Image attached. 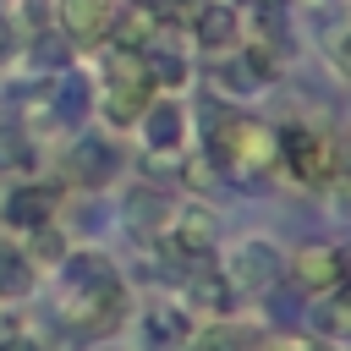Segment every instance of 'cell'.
<instances>
[{
	"label": "cell",
	"instance_id": "2",
	"mask_svg": "<svg viewBox=\"0 0 351 351\" xmlns=\"http://www.w3.org/2000/svg\"><path fill=\"white\" fill-rule=\"evenodd\" d=\"M148 88H154V77H148V55L110 49V71H104V110H110V121H115V126H126V121H137V115L148 110Z\"/></svg>",
	"mask_w": 351,
	"mask_h": 351
},
{
	"label": "cell",
	"instance_id": "21",
	"mask_svg": "<svg viewBox=\"0 0 351 351\" xmlns=\"http://www.w3.org/2000/svg\"><path fill=\"white\" fill-rule=\"evenodd\" d=\"M33 60H38V66H60V49H55V38H38Z\"/></svg>",
	"mask_w": 351,
	"mask_h": 351
},
{
	"label": "cell",
	"instance_id": "22",
	"mask_svg": "<svg viewBox=\"0 0 351 351\" xmlns=\"http://www.w3.org/2000/svg\"><path fill=\"white\" fill-rule=\"evenodd\" d=\"M274 351H324V346H313V340H307V346H302V340H285V346H274Z\"/></svg>",
	"mask_w": 351,
	"mask_h": 351
},
{
	"label": "cell",
	"instance_id": "14",
	"mask_svg": "<svg viewBox=\"0 0 351 351\" xmlns=\"http://www.w3.org/2000/svg\"><path fill=\"white\" fill-rule=\"evenodd\" d=\"M230 280L219 274V269H192L186 274V302L192 307H230Z\"/></svg>",
	"mask_w": 351,
	"mask_h": 351
},
{
	"label": "cell",
	"instance_id": "17",
	"mask_svg": "<svg viewBox=\"0 0 351 351\" xmlns=\"http://www.w3.org/2000/svg\"><path fill=\"white\" fill-rule=\"evenodd\" d=\"M88 104H93V93H88L82 77H66V82L55 88V115H60V121H82Z\"/></svg>",
	"mask_w": 351,
	"mask_h": 351
},
{
	"label": "cell",
	"instance_id": "6",
	"mask_svg": "<svg viewBox=\"0 0 351 351\" xmlns=\"http://www.w3.org/2000/svg\"><path fill=\"white\" fill-rule=\"evenodd\" d=\"M280 274H291L296 296H324V291H335V285L346 280V252H340L335 241H307Z\"/></svg>",
	"mask_w": 351,
	"mask_h": 351
},
{
	"label": "cell",
	"instance_id": "10",
	"mask_svg": "<svg viewBox=\"0 0 351 351\" xmlns=\"http://www.w3.org/2000/svg\"><path fill=\"white\" fill-rule=\"evenodd\" d=\"M137 121H143V132H148V143H154L159 154L181 148V104H176V99H148V110H143Z\"/></svg>",
	"mask_w": 351,
	"mask_h": 351
},
{
	"label": "cell",
	"instance_id": "19",
	"mask_svg": "<svg viewBox=\"0 0 351 351\" xmlns=\"http://www.w3.org/2000/svg\"><path fill=\"white\" fill-rule=\"evenodd\" d=\"M27 137L16 126H0V170H27Z\"/></svg>",
	"mask_w": 351,
	"mask_h": 351
},
{
	"label": "cell",
	"instance_id": "23",
	"mask_svg": "<svg viewBox=\"0 0 351 351\" xmlns=\"http://www.w3.org/2000/svg\"><path fill=\"white\" fill-rule=\"evenodd\" d=\"M0 351H33V346H27V340H11V346H0Z\"/></svg>",
	"mask_w": 351,
	"mask_h": 351
},
{
	"label": "cell",
	"instance_id": "18",
	"mask_svg": "<svg viewBox=\"0 0 351 351\" xmlns=\"http://www.w3.org/2000/svg\"><path fill=\"white\" fill-rule=\"evenodd\" d=\"M66 280H71V291H82V285H99V280H110V263H104L99 252H88V258H71V263H66Z\"/></svg>",
	"mask_w": 351,
	"mask_h": 351
},
{
	"label": "cell",
	"instance_id": "20",
	"mask_svg": "<svg viewBox=\"0 0 351 351\" xmlns=\"http://www.w3.org/2000/svg\"><path fill=\"white\" fill-rule=\"evenodd\" d=\"M33 252H38V258H60V252H66L60 230H55V225H38V230H33Z\"/></svg>",
	"mask_w": 351,
	"mask_h": 351
},
{
	"label": "cell",
	"instance_id": "3",
	"mask_svg": "<svg viewBox=\"0 0 351 351\" xmlns=\"http://www.w3.org/2000/svg\"><path fill=\"white\" fill-rule=\"evenodd\" d=\"M280 159H285V170H291L302 186H324V181L340 176V148H335V137H329V132H313V126H285Z\"/></svg>",
	"mask_w": 351,
	"mask_h": 351
},
{
	"label": "cell",
	"instance_id": "15",
	"mask_svg": "<svg viewBox=\"0 0 351 351\" xmlns=\"http://www.w3.org/2000/svg\"><path fill=\"white\" fill-rule=\"evenodd\" d=\"M230 38H236V11H230V5H208V11L197 16V44L219 49V44H230Z\"/></svg>",
	"mask_w": 351,
	"mask_h": 351
},
{
	"label": "cell",
	"instance_id": "7",
	"mask_svg": "<svg viewBox=\"0 0 351 351\" xmlns=\"http://www.w3.org/2000/svg\"><path fill=\"white\" fill-rule=\"evenodd\" d=\"M280 269H285V258L269 241H241V252H236L225 280H230V291H263V285L280 280Z\"/></svg>",
	"mask_w": 351,
	"mask_h": 351
},
{
	"label": "cell",
	"instance_id": "24",
	"mask_svg": "<svg viewBox=\"0 0 351 351\" xmlns=\"http://www.w3.org/2000/svg\"><path fill=\"white\" fill-rule=\"evenodd\" d=\"M148 5H159V11H165V5H181V0H148Z\"/></svg>",
	"mask_w": 351,
	"mask_h": 351
},
{
	"label": "cell",
	"instance_id": "4",
	"mask_svg": "<svg viewBox=\"0 0 351 351\" xmlns=\"http://www.w3.org/2000/svg\"><path fill=\"white\" fill-rule=\"evenodd\" d=\"M214 219L203 214V208H186V214H170V230L159 236V252L176 263V269H208V258H214Z\"/></svg>",
	"mask_w": 351,
	"mask_h": 351
},
{
	"label": "cell",
	"instance_id": "1",
	"mask_svg": "<svg viewBox=\"0 0 351 351\" xmlns=\"http://www.w3.org/2000/svg\"><path fill=\"white\" fill-rule=\"evenodd\" d=\"M208 159L219 165V176L252 186V181L269 170V159H274V137H269L263 121L236 115V110H219V115L208 121Z\"/></svg>",
	"mask_w": 351,
	"mask_h": 351
},
{
	"label": "cell",
	"instance_id": "11",
	"mask_svg": "<svg viewBox=\"0 0 351 351\" xmlns=\"http://www.w3.org/2000/svg\"><path fill=\"white\" fill-rule=\"evenodd\" d=\"M115 170H121V159H115V148H110V143L88 137V143H77V148H71V176H77V181L99 186V181H110Z\"/></svg>",
	"mask_w": 351,
	"mask_h": 351
},
{
	"label": "cell",
	"instance_id": "16",
	"mask_svg": "<svg viewBox=\"0 0 351 351\" xmlns=\"http://www.w3.org/2000/svg\"><path fill=\"white\" fill-rule=\"evenodd\" d=\"M33 291V263L11 247H0V296H27Z\"/></svg>",
	"mask_w": 351,
	"mask_h": 351
},
{
	"label": "cell",
	"instance_id": "13",
	"mask_svg": "<svg viewBox=\"0 0 351 351\" xmlns=\"http://www.w3.org/2000/svg\"><path fill=\"white\" fill-rule=\"evenodd\" d=\"M258 346V329L247 324H214L203 335H186V351H252Z\"/></svg>",
	"mask_w": 351,
	"mask_h": 351
},
{
	"label": "cell",
	"instance_id": "8",
	"mask_svg": "<svg viewBox=\"0 0 351 351\" xmlns=\"http://www.w3.org/2000/svg\"><path fill=\"white\" fill-rule=\"evenodd\" d=\"M60 16H66V33L77 44H99V38H110L121 0H60Z\"/></svg>",
	"mask_w": 351,
	"mask_h": 351
},
{
	"label": "cell",
	"instance_id": "5",
	"mask_svg": "<svg viewBox=\"0 0 351 351\" xmlns=\"http://www.w3.org/2000/svg\"><path fill=\"white\" fill-rule=\"evenodd\" d=\"M121 318H126V291H121V280H115V274H110V280H99V285H82V291H77L71 329H77L82 340H104V335H115V329H121Z\"/></svg>",
	"mask_w": 351,
	"mask_h": 351
},
{
	"label": "cell",
	"instance_id": "9",
	"mask_svg": "<svg viewBox=\"0 0 351 351\" xmlns=\"http://www.w3.org/2000/svg\"><path fill=\"white\" fill-rule=\"evenodd\" d=\"M49 214H55V192H49V186H16V192L5 197V219H11L16 230L49 225Z\"/></svg>",
	"mask_w": 351,
	"mask_h": 351
},
{
	"label": "cell",
	"instance_id": "12",
	"mask_svg": "<svg viewBox=\"0 0 351 351\" xmlns=\"http://www.w3.org/2000/svg\"><path fill=\"white\" fill-rule=\"evenodd\" d=\"M143 340H148V351H176V346H186V318L176 307H148Z\"/></svg>",
	"mask_w": 351,
	"mask_h": 351
}]
</instances>
